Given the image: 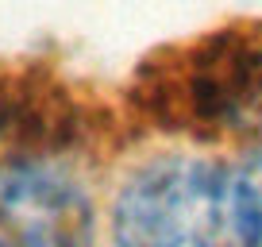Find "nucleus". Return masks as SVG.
Segmentation results:
<instances>
[{
  "label": "nucleus",
  "mask_w": 262,
  "mask_h": 247,
  "mask_svg": "<svg viewBox=\"0 0 262 247\" xmlns=\"http://www.w3.org/2000/svg\"><path fill=\"white\" fill-rule=\"evenodd\" d=\"M131 112L158 132L212 139L262 108V19H228L143 58L127 81Z\"/></svg>",
  "instance_id": "nucleus-1"
},
{
  "label": "nucleus",
  "mask_w": 262,
  "mask_h": 247,
  "mask_svg": "<svg viewBox=\"0 0 262 247\" xmlns=\"http://www.w3.org/2000/svg\"><path fill=\"white\" fill-rule=\"evenodd\" d=\"M116 247H254L235 170L158 158L131 174L112 209Z\"/></svg>",
  "instance_id": "nucleus-2"
},
{
  "label": "nucleus",
  "mask_w": 262,
  "mask_h": 247,
  "mask_svg": "<svg viewBox=\"0 0 262 247\" xmlns=\"http://www.w3.org/2000/svg\"><path fill=\"white\" fill-rule=\"evenodd\" d=\"M89 139L85 105L54 77L19 74L0 81V174L50 166Z\"/></svg>",
  "instance_id": "nucleus-3"
},
{
  "label": "nucleus",
  "mask_w": 262,
  "mask_h": 247,
  "mask_svg": "<svg viewBox=\"0 0 262 247\" xmlns=\"http://www.w3.org/2000/svg\"><path fill=\"white\" fill-rule=\"evenodd\" d=\"M235 181H239V197H243V209H247L254 247H262V147L251 151V158L235 170Z\"/></svg>",
  "instance_id": "nucleus-4"
},
{
  "label": "nucleus",
  "mask_w": 262,
  "mask_h": 247,
  "mask_svg": "<svg viewBox=\"0 0 262 247\" xmlns=\"http://www.w3.org/2000/svg\"><path fill=\"white\" fill-rule=\"evenodd\" d=\"M0 247H8V243H4V239H0Z\"/></svg>",
  "instance_id": "nucleus-5"
}]
</instances>
